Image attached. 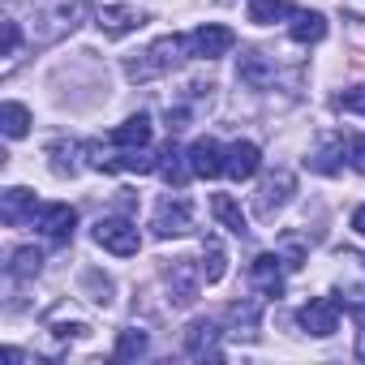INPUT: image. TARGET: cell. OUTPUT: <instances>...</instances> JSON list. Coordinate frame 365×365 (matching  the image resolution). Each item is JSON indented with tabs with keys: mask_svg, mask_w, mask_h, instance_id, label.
Instances as JSON below:
<instances>
[{
	"mask_svg": "<svg viewBox=\"0 0 365 365\" xmlns=\"http://www.w3.org/2000/svg\"><path fill=\"white\" fill-rule=\"evenodd\" d=\"M190 48V39H180V35H163L159 43H150L138 61H129L125 65V73H129V82H150V78H159V73H168L176 61H180V52Z\"/></svg>",
	"mask_w": 365,
	"mask_h": 365,
	"instance_id": "6da1fadb",
	"label": "cell"
},
{
	"mask_svg": "<svg viewBox=\"0 0 365 365\" xmlns=\"http://www.w3.org/2000/svg\"><path fill=\"white\" fill-rule=\"evenodd\" d=\"M150 228H155V237H159V241H168V237H185V232L194 228V207H190V198L168 194V198L155 207Z\"/></svg>",
	"mask_w": 365,
	"mask_h": 365,
	"instance_id": "7a4b0ae2",
	"label": "cell"
},
{
	"mask_svg": "<svg viewBox=\"0 0 365 365\" xmlns=\"http://www.w3.org/2000/svg\"><path fill=\"white\" fill-rule=\"evenodd\" d=\"M95 245L116 254V258H133L142 250V237H138V228L129 220H99L95 224Z\"/></svg>",
	"mask_w": 365,
	"mask_h": 365,
	"instance_id": "3957f363",
	"label": "cell"
},
{
	"mask_svg": "<svg viewBox=\"0 0 365 365\" xmlns=\"http://www.w3.org/2000/svg\"><path fill=\"white\" fill-rule=\"evenodd\" d=\"M232 43H237V35H232L228 26H220V22H207V26H198V31L190 35V56L215 61V56H228V52H232Z\"/></svg>",
	"mask_w": 365,
	"mask_h": 365,
	"instance_id": "277c9868",
	"label": "cell"
},
{
	"mask_svg": "<svg viewBox=\"0 0 365 365\" xmlns=\"http://www.w3.org/2000/svg\"><path fill=\"white\" fill-rule=\"evenodd\" d=\"M202 284H207V279H202V267H194V262H185V258L168 267V292H172L176 305H194Z\"/></svg>",
	"mask_w": 365,
	"mask_h": 365,
	"instance_id": "5b68a950",
	"label": "cell"
},
{
	"mask_svg": "<svg viewBox=\"0 0 365 365\" xmlns=\"http://www.w3.org/2000/svg\"><path fill=\"white\" fill-rule=\"evenodd\" d=\"M78 228V211L69 202H52V207H39V232L56 245H65Z\"/></svg>",
	"mask_w": 365,
	"mask_h": 365,
	"instance_id": "8992f818",
	"label": "cell"
},
{
	"mask_svg": "<svg viewBox=\"0 0 365 365\" xmlns=\"http://www.w3.org/2000/svg\"><path fill=\"white\" fill-rule=\"evenodd\" d=\"M301 327L309 331V335H318V339H327V335H335L339 331V309H335V301H327V297H314L309 305H301Z\"/></svg>",
	"mask_w": 365,
	"mask_h": 365,
	"instance_id": "52a82bcc",
	"label": "cell"
},
{
	"mask_svg": "<svg viewBox=\"0 0 365 365\" xmlns=\"http://www.w3.org/2000/svg\"><path fill=\"white\" fill-rule=\"evenodd\" d=\"M185 352H190L194 361H220V356H224V352H220V327L207 322V318L190 322V331H185Z\"/></svg>",
	"mask_w": 365,
	"mask_h": 365,
	"instance_id": "ba28073f",
	"label": "cell"
},
{
	"mask_svg": "<svg viewBox=\"0 0 365 365\" xmlns=\"http://www.w3.org/2000/svg\"><path fill=\"white\" fill-rule=\"evenodd\" d=\"M224 146L215 142V138H198L194 146H190V172L194 176H202V180H215L220 172H224Z\"/></svg>",
	"mask_w": 365,
	"mask_h": 365,
	"instance_id": "9c48e42d",
	"label": "cell"
},
{
	"mask_svg": "<svg viewBox=\"0 0 365 365\" xmlns=\"http://www.w3.org/2000/svg\"><path fill=\"white\" fill-rule=\"evenodd\" d=\"M288 194H292V172H275V176L262 180V190H258V198H254V211H258L262 220H271V215L288 202Z\"/></svg>",
	"mask_w": 365,
	"mask_h": 365,
	"instance_id": "30bf717a",
	"label": "cell"
},
{
	"mask_svg": "<svg viewBox=\"0 0 365 365\" xmlns=\"http://www.w3.org/2000/svg\"><path fill=\"white\" fill-rule=\"evenodd\" d=\"M258 168H262V150H258L254 142H232V146H228V155H224V172H228L232 180H254Z\"/></svg>",
	"mask_w": 365,
	"mask_h": 365,
	"instance_id": "8fae6325",
	"label": "cell"
},
{
	"mask_svg": "<svg viewBox=\"0 0 365 365\" xmlns=\"http://www.w3.org/2000/svg\"><path fill=\"white\" fill-rule=\"evenodd\" d=\"M279 254H258L254 262H250V279H254V288L262 292V297H279L284 292V271H279Z\"/></svg>",
	"mask_w": 365,
	"mask_h": 365,
	"instance_id": "7c38bea8",
	"label": "cell"
},
{
	"mask_svg": "<svg viewBox=\"0 0 365 365\" xmlns=\"http://www.w3.org/2000/svg\"><path fill=\"white\" fill-rule=\"evenodd\" d=\"M35 194L31 190H22V185H14V190H5L0 194V215H5V224H26V220H35Z\"/></svg>",
	"mask_w": 365,
	"mask_h": 365,
	"instance_id": "4fadbf2b",
	"label": "cell"
},
{
	"mask_svg": "<svg viewBox=\"0 0 365 365\" xmlns=\"http://www.w3.org/2000/svg\"><path fill=\"white\" fill-rule=\"evenodd\" d=\"M138 26H142V14H138L133 5L99 9V31H103V35H112V39H120V35H129V31H138Z\"/></svg>",
	"mask_w": 365,
	"mask_h": 365,
	"instance_id": "5bb4252c",
	"label": "cell"
},
{
	"mask_svg": "<svg viewBox=\"0 0 365 365\" xmlns=\"http://www.w3.org/2000/svg\"><path fill=\"white\" fill-rule=\"evenodd\" d=\"M211 211H215V220L232 232V237H245L250 232V220H245V211L237 207V198H228V194H215L211 198Z\"/></svg>",
	"mask_w": 365,
	"mask_h": 365,
	"instance_id": "9a60e30c",
	"label": "cell"
},
{
	"mask_svg": "<svg viewBox=\"0 0 365 365\" xmlns=\"http://www.w3.org/2000/svg\"><path fill=\"white\" fill-rule=\"evenodd\" d=\"M146 142H150V116L146 112H138L112 129V146H146Z\"/></svg>",
	"mask_w": 365,
	"mask_h": 365,
	"instance_id": "2e32d148",
	"label": "cell"
},
{
	"mask_svg": "<svg viewBox=\"0 0 365 365\" xmlns=\"http://www.w3.org/2000/svg\"><path fill=\"white\" fill-rule=\"evenodd\" d=\"M288 35H292L297 43H318V39L327 35V18H322V14H309V9H305V14H297V18H292Z\"/></svg>",
	"mask_w": 365,
	"mask_h": 365,
	"instance_id": "e0dca14e",
	"label": "cell"
},
{
	"mask_svg": "<svg viewBox=\"0 0 365 365\" xmlns=\"http://www.w3.org/2000/svg\"><path fill=\"white\" fill-rule=\"evenodd\" d=\"M288 14H292V0H250V22H254V26L284 22Z\"/></svg>",
	"mask_w": 365,
	"mask_h": 365,
	"instance_id": "ac0fdd59",
	"label": "cell"
},
{
	"mask_svg": "<svg viewBox=\"0 0 365 365\" xmlns=\"http://www.w3.org/2000/svg\"><path fill=\"white\" fill-rule=\"evenodd\" d=\"M202 279L207 284H220L224 279V271H228V254H224V245H220V237H207V245H202Z\"/></svg>",
	"mask_w": 365,
	"mask_h": 365,
	"instance_id": "d6986e66",
	"label": "cell"
},
{
	"mask_svg": "<svg viewBox=\"0 0 365 365\" xmlns=\"http://www.w3.org/2000/svg\"><path fill=\"white\" fill-rule=\"evenodd\" d=\"M271 78H275V73L267 69V56H262V52H245V56H241V82H245V86L262 91Z\"/></svg>",
	"mask_w": 365,
	"mask_h": 365,
	"instance_id": "ffe728a7",
	"label": "cell"
},
{
	"mask_svg": "<svg viewBox=\"0 0 365 365\" xmlns=\"http://www.w3.org/2000/svg\"><path fill=\"white\" fill-rule=\"evenodd\" d=\"M39 267H43V254H39L35 245H22V250H14V258H9V275H14V279H31V275H39Z\"/></svg>",
	"mask_w": 365,
	"mask_h": 365,
	"instance_id": "44dd1931",
	"label": "cell"
},
{
	"mask_svg": "<svg viewBox=\"0 0 365 365\" xmlns=\"http://www.w3.org/2000/svg\"><path fill=\"white\" fill-rule=\"evenodd\" d=\"M0 129H5V138H26V129H31V112L22 108V103H5L0 108Z\"/></svg>",
	"mask_w": 365,
	"mask_h": 365,
	"instance_id": "7402d4cb",
	"label": "cell"
},
{
	"mask_svg": "<svg viewBox=\"0 0 365 365\" xmlns=\"http://www.w3.org/2000/svg\"><path fill=\"white\" fill-rule=\"evenodd\" d=\"M180 159H185V155H180L172 142H168V146H163V155H159V172H163V180H168V185H176V190L185 185V176H190V168L180 163Z\"/></svg>",
	"mask_w": 365,
	"mask_h": 365,
	"instance_id": "603a6c76",
	"label": "cell"
},
{
	"mask_svg": "<svg viewBox=\"0 0 365 365\" xmlns=\"http://www.w3.org/2000/svg\"><path fill=\"white\" fill-rule=\"evenodd\" d=\"M138 356H146V331L129 327V331H120V339H116V361H138Z\"/></svg>",
	"mask_w": 365,
	"mask_h": 365,
	"instance_id": "cb8c5ba5",
	"label": "cell"
},
{
	"mask_svg": "<svg viewBox=\"0 0 365 365\" xmlns=\"http://www.w3.org/2000/svg\"><path fill=\"white\" fill-rule=\"evenodd\" d=\"M339 155H344V142H331L327 150H318V155H309V168L314 172H322V176H335L344 163H339Z\"/></svg>",
	"mask_w": 365,
	"mask_h": 365,
	"instance_id": "d4e9b609",
	"label": "cell"
},
{
	"mask_svg": "<svg viewBox=\"0 0 365 365\" xmlns=\"http://www.w3.org/2000/svg\"><path fill=\"white\" fill-rule=\"evenodd\" d=\"M228 318H232V327H245V335H254V327H258V301H237L232 309H228Z\"/></svg>",
	"mask_w": 365,
	"mask_h": 365,
	"instance_id": "484cf974",
	"label": "cell"
},
{
	"mask_svg": "<svg viewBox=\"0 0 365 365\" xmlns=\"http://www.w3.org/2000/svg\"><path fill=\"white\" fill-rule=\"evenodd\" d=\"M335 108H339V112H356V116H365V82L352 86V91H344V95L335 99Z\"/></svg>",
	"mask_w": 365,
	"mask_h": 365,
	"instance_id": "4316f807",
	"label": "cell"
},
{
	"mask_svg": "<svg viewBox=\"0 0 365 365\" xmlns=\"http://www.w3.org/2000/svg\"><path fill=\"white\" fill-rule=\"evenodd\" d=\"M348 163L365 176V133H348Z\"/></svg>",
	"mask_w": 365,
	"mask_h": 365,
	"instance_id": "83f0119b",
	"label": "cell"
},
{
	"mask_svg": "<svg viewBox=\"0 0 365 365\" xmlns=\"http://www.w3.org/2000/svg\"><path fill=\"white\" fill-rule=\"evenodd\" d=\"M0 31H5V43H0V56H14V52H18V22H14V18H5V22H0Z\"/></svg>",
	"mask_w": 365,
	"mask_h": 365,
	"instance_id": "f1b7e54d",
	"label": "cell"
},
{
	"mask_svg": "<svg viewBox=\"0 0 365 365\" xmlns=\"http://www.w3.org/2000/svg\"><path fill=\"white\" fill-rule=\"evenodd\" d=\"M352 228L365 237V207H356V211H352Z\"/></svg>",
	"mask_w": 365,
	"mask_h": 365,
	"instance_id": "f546056e",
	"label": "cell"
},
{
	"mask_svg": "<svg viewBox=\"0 0 365 365\" xmlns=\"http://www.w3.org/2000/svg\"><path fill=\"white\" fill-rule=\"evenodd\" d=\"M356 352H361V356H365V335H361V348H356Z\"/></svg>",
	"mask_w": 365,
	"mask_h": 365,
	"instance_id": "4dcf8cb0",
	"label": "cell"
}]
</instances>
